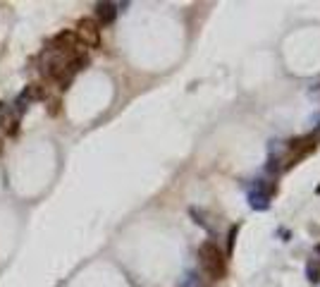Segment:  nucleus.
<instances>
[{
  "mask_svg": "<svg viewBox=\"0 0 320 287\" xmlns=\"http://www.w3.org/2000/svg\"><path fill=\"white\" fill-rule=\"evenodd\" d=\"M198 258H201V268L211 280H222L227 273V258L225 254L218 249V244L203 242L198 249Z\"/></svg>",
  "mask_w": 320,
  "mask_h": 287,
  "instance_id": "obj_1",
  "label": "nucleus"
},
{
  "mask_svg": "<svg viewBox=\"0 0 320 287\" xmlns=\"http://www.w3.org/2000/svg\"><path fill=\"white\" fill-rule=\"evenodd\" d=\"M77 41L84 43L86 48H98L101 46V27L96 24L94 17H81L79 22H77Z\"/></svg>",
  "mask_w": 320,
  "mask_h": 287,
  "instance_id": "obj_2",
  "label": "nucleus"
},
{
  "mask_svg": "<svg viewBox=\"0 0 320 287\" xmlns=\"http://www.w3.org/2000/svg\"><path fill=\"white\" fill-rule=\"evenodd\" d=\"M315 251H318V254H320V244H315Z\"/></svg>",
  "mask_w": 320,
  "mask_h": 287,
  "instance_id": "obj_8",
  "label": "nucleus"
},
{
  "mask_svg": "<svg viewBox=\"0 0 320 287\" xmlns=\"http://www.w3.org/2000/svg\"><path fill=\"white\" fill-rule=\"evenodd\" d=\"M315 191H318V194H320V187H318V189H315Z\"/></svg>",
  "mask_w": 320,
  "mask_h": 287,
  "instance_id": "obj_10",
  "label": "nucleus"
},
{
  "mask_svg": "<svg viewBox=\"0 0 320 287\" xmlns=\"http://www.w3.org/2000/svg\"><path fill=\"white\" fill-rule=\"evenodd\" d=\"M248 201H251V208H258V211H265V208H268V196H265V194H251Z\"/></svg>",
  "mask_w": 320,
  "mask_h": 287,
  "instance_id": "obj_5",
  "label": "nucleus"
},
{
  "mask_svg": "<svg viewBox=\"0 0 320 287\" xmlns=\"http://www.w3.org/2000/svg\"><path fill=\"white\" fill-rule=\"evenodd\" d=\"M41 98H45V86L43 84H29V86L24 89L22 101H41Z\"/></svg>",
  "mask_w": 320,
  "mask_h": 287,
  "instance_id": "obj_4",
  "label": "nucleus"
},
{
  "mask_svg": "<svg viewBox=\"0 0 320 287\" xmlns=\"http://www.w3.org/2000/svg\"><path fill=\"white\" fill-rule=\"evenodd\" d=\"M306 273H308V280H311V282H318L320 280V261H311L308 268H306Z\"/></svg>",
  "mask_w": 320,
  "mask_h": 287,
  "instance_id": "obj_6",
  "label": "nucleus"
},
{
  "mask_svg": "<svg viewBox=\"0 0 320 287\" xmlns=\"http://www.w3.org/2000/svg\"><path fill=\"white\" fill-rule=\"evenodd\" d=\"M0 151H3V141H0Z\"/></svg>",
  "mask_w": 320,
  "mask_h": 287,
  "instance_id": "obj_9",
  "label": "nucleus"
},
{
  "mask_svg": "<svg viewBox=\"0 0 320 287\" xmlns=\"http://www.w3.org/2000/svg\"><path fill=\"white\" fill-rule=\"evenodd\" d=\"M94 10H96L94 19H96L98 27H110V24L117 19V5L115 3H98Z\"/></svg>",
  "mask_w": 320,
  "mask_h": 287,
  "instance_id": "obj_3",
  "label": "nucleus"
},
{
  "mask_svg": "<svg viewBox=\"0 0 320 287\" xmlns=\"http://www.w3.org/2000/svg\"><path fill=\"white\" fill-rule=\"evenodd\" d=\"M237 235H239V225H232V228H230V239H227V251H230V254L234 251V239H237Z\"/></svg>",
  "mask_w": 320,
  "mask_h": 287,
  "instance_id": "obj_7",
  "label": "nucleus"
}]
</instances>
